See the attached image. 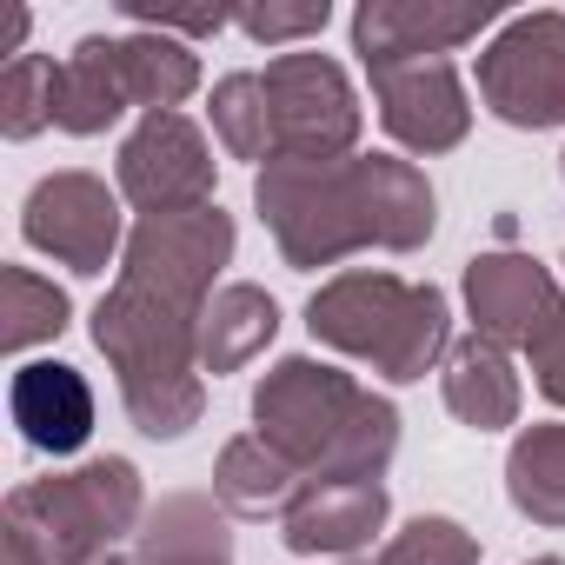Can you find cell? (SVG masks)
Returning a JSON list of instances; mask_svg holds the SVG:
<instances>
[{"label":"cell","mask_w":565,"mask_h":565,"mask_svg":"<svg viewBox=\"0 0 565 565\" xmlns=\"http://www.w3.org/2000/svg\"><path fill=\"white\" fill-rule=\"evenodd\" d=\"M226 259L233 213H153L127 233L120 279L94 307V347L120 373V406L147 439H180L186 426H200V313Z\"/></svg>","instance_id":"1"},{"label":"cell","mask_w":565,"mask_h":565,"mask_svg":"<svg viewBox=\"0 0 565 565\" xmlns=\"http://www.w3.org/2000/svg\"><path fill=\"white\" fill-rule=\"evenodd\" d=\"M253 206L279 239L287 266L320 273L347 253L386 246L419 253L439 226V200L413 160L347 153V160H273L253 180Z\"/></svg>","instance_id":"2"},{"label":"cell","mask_w":565,"mask_h":565,"mask_svg":"<svg viewBox=\"0 0 565 565\" xmlns=\"http://www.w3.org/2000/svg\"><path fill=\"white\" fill-rule=\"evenodd\" d=\"M253 433L300 479H380L399 452L393 399L320 360H279L253 386Z\"/></svg>","instance_id":"3"},{"label":"cell","mask_w":565,"mask_h":565,"mask_svg":"<svg viewBox=\"0 0 565 565\" xmlns=\"http://www.w3.org/2000/svg\"><path fill=\"white\" fill-rule=\"evenodd\" d=\"M307 327H313L320 347H333L347 360H366L373 373H386L399 386L426 380L452 353L446 294L419 287V279H399V273H373V266H353V273L327 279L307 307Z\"/></svg>","instance_id":"4"},{"label":"cell","mask_w":565,"mask_h":565,"mask_svg":"<svg viewBox=\"0 0 565 565\" xmlns=\"http://www.w3.org/2000/svg\"><path fill=\"white\" fill-rule=\"evenodd\" d=\"M8 519H21L47 565H94L107 558L127 532H140L147 499L134 459H87L74 472H47L8 492Z\"/></svg>","instance_id":"5"},{"label":"cell","mask_w":565,"mask_h":565,"mask_svg":"<svg viewBox=\"0 0 565 565\" xmlns=\"http://www.w3.org/2000/svg\"><path fill=\"white\" fill-rule=\"evenodd\" d=\"M266 107H273V160H347L360 140V100L340 61L327 54H279L266 61ZM266 160V167H273Z\"/></svg>","instance_id":"6"},{"label":"cell","mask_w":565,"mask_h":565,"mask_svg":"<svg viewBox=\"0 0 565 565\" xmlns=\"http://www.w3.org/2000/svg\"><path fill=\"white\" fill-rule=\"evenodd\" d=\"M479 100L519 127H565V14H519L479 54Z\"/></svg>","instance_id":"7"},{"label":"cell","mask_w":565,"mask_h":565,"mask_svg":"<svg viewBox=\"0 0 565 565\" xmlns=\"http://www.w3.org/2000/svg\"><path fill=\"white\" fill-rule=\"evenodd\" d=\"M21 233L28 246L54 253L61 266L74 273H107L114 253H127V233H120V193L100 180V173H47L34 180L28 206H21Z\"/></svg>","instance_id":"8"},{"label":"cell","mask_w":565,"mask_h":565,"mask_svg":"<svg viewBox=\"0 0 565 565\" xmlns=\"http://www.w3.org/2000/svg\"><path fill=\"white\" fill-rule=\"evenodd\" d=\"M114 173H120V200H134L140 220L213 206V147L186 114H147L120 140Z\"/></svg>","instance_id":"9"},{"label":"cell","mask_w":565,"mask_h":565,"mask_svg":"<svg viewBox=\"0 0 565 565\" xmlns=\"http://www.w3.org/2000/svg\"><path fill=\"white\" fill-rule=\"evenodd\" d=\"M466 313L479 340L532 353L565 320V294L532 253H479L466 266Z\"/></svg>","instance_id":"10"},{"label":"cell","mask_w":565,"mask_h":565,"mask_svg":"<svg viewBox=\"0 0 565 565\" xmlns=\"http://www.w3.org/2000/svg\"><path fill=\"white\" fill-rule=\"evenodd\" d=\"M492 21H499V0H466V8H446V0H366L353 14V54L366 67L446 61L452 47L479 41Z\"/></svg>","instance_id":"11"},{"label":"cell","mask_w":565,"mask_h":565,"mask_svg":"<svg viewBox=\"0 0 565 565\" xmlns=\"http://www.w3.org/2000/svg\"><path fill=\"white\" fill-rule=\"evenodd\" d=\"M373 74V100H380V127L413 147V153H446L466 140L472 107H466V81L452 74V61H386L366 67Z\"/></svg>","instance_id":"12"},{"label":"cell","mask_w":565,"mask_h":565,"mask_svg":"<svg viewBox=\"0 0 565 565\" xmlns=\"http://www.w3.org/2000/svg\"><path fill=\"white\" fill-rule=\"evenodd\" d=\"M386 479H307L294 512L279 519V539L300 558H353L386 532Z\"/></svg>","instance_id":"13"},{"label":"cell","mask_w":565,"mask_h":565,"mask_svg":"<svg viewBox=\"0 0 565 565\" xmlns=\"http://www.w3.org/2000/svg\"><path fill=\"white\" fill-rule=\"evenodd\" d=\"M8 413H14V426H21V439L34 452L67 459L94 433V386L67 360H28L14 373V386H8Z\"/></svg>","instance_id":"14"},{"label":"cell","mask_w":565,"mask_h":565,"mask_svg":"<svg viewBox=\"0 0 565 565\" xmlns=\"http://www.w3.org/2000/svg\"><path fill=\"white\" fill-rule=\"evenodd\" d=\"M134 107L127 74H120V34H87L74 41V54L54 61V127L61 134H107L120 114Z\"/></svg>","instance_id":"15"},{"label":"cell","mask_w":565,"mask_h":565,"mask_svg":"<svg viewBox=\"0 0 565 565\" xmlns=\"http://www.w3.org/2000/svg\"><path fill=\"white\" fill-rule=\"evenodd\" d=\"M134 565H233V525L213 492L160 499L134 532Z\"/></svg>","instance_id":"16"},{"label":"cell","mask_w":565,"mask_h":565,"mask_svg":"<svg viewBox=\"0 0 565 565\" xmlns=\"http://www.w3.org/2000/svg\"><path fill=\"white\" fill-rule=\"evenodd\" d=\"M439 393H446V413L459 426H472V433H499V426L519 419V373H512L505 347H492L479 333L452 340L446 373H439Z\"/></svg>","instance_id":"17"},{"label":"cell","mask_w":565,"mask_h":565,"mask_svg":"<svg viewBox=\"0 0 565 565\" xmlns=\"http://www.w3.org/2000/svg\"><path fill=\"white\" fill-rule=\"evenodd\" d=\"M300 466L279 459L259 433H239L220 446V466H213V499L233 512V519H287L294 499H300Z\"/></svg>","instance_id":"18"},{"label":"cell","mask_w":565,"mask_h":565,"mask_svg":"<svg viewBox=\"0 0 565 565\" xmlns=\"http://www.w3.org/2000/svg\"><path fill=\"white\" fill-rule=\"evenodd\" d=\"M279 333V307L266 287H246V279H233V287H220L200 313V373H239L246 360H259Z\"/></svg>","instance_id":"19"},{"label":"cell","mask_w":565,"mask_h":565,"mask_svg":"<svg viewBox=\"0 0 565 565\" xmlns=\"http://www.w3.org/2000/svg\"><path fill=\"white\" fill-rule=\"evenodd\" d=\"M505 492L532 525H565V419L525 426L505 452Z\"/></svg>","instance_id":"20"},{"label":"cell","mask_w":565,"mask_h":565,"mask_svg":"<svg viewBox=\"0 0 565 565\" xmlns=\"http://www.w3.org/2000/svg\"><path fill=\"white\" fill-rule=\"evenodd\" d=\"M120 74H127V94L134 107L147 114H180V100L200 87V61L173 41V34H120Z\"/></svg>","instance_id":"21"},{"label":"cell","mask_w":565,"mask_h":565,"mask_svg":"<svg viewBox=\"0 0 565 565\" xmlns=\"http://www.w3.org/2000/svg\"><path fill=\"white\" fill-rule=\"evenodd\" d=\"M67 327V294L54 279H41L34 266H8L0 273V347L28 353L41 340H61Z\"/></svg>","instance_id":"22"},{"label":"cell","mask_w":565,"mask_h":565,"mask_svg":"<svg viewBox=\"0 0 565 565\" xmlns=\"http://www.w3.org/2000/svg\"><path fill=\"white\" fill-rule=\"evenodd\" d=\"M213 134L233 160H273V107L259 74H226L213 87Z\"/></svg>","instance_id":"23"},{"label":"cell","mask_w":565,"mask_h":565,"mask_svg":"<svg viewBox=\"0 0 565 565\" xmlns=\"http://www.w3.org/2000/svg\"><path fill=\"white\" fill-rule=\"evenodd\" d=\"M41 127H54V61L21 54V61L0 67V134L34 140Z\"/></svg>","instance_id":"24"},{"label":"cell","mask_w":565,"mask_h":565,"mask_svg":"<svg viewBox=\"0 0 565 565\" xmlns=\"http://www.w3.org/2000/svg\"><path fill=\"white\" fill-rule=\"evenodd\" d=\"M380 565H479V539H472L459 519L426 512V519H413V525H399V532L386 539Z\"/></svg>","instance_id":"25"},{"label":"cell","mask_w":565,"mask_h":565,"mask_svg":"<svg viewBox=\"0 0 565 565\" xmlns=\"http://www.w3.org/2000/svg\"><path fill=\"white\" fill-rule=\"evenodd\" d=\"M327 0H300V8H239L233 14V28L246 34V41H259V47H287V41H307V34H320L327 28Z\"/></svg>","instance_id":"26"},{"label":"cell","mask_w":565,"mask_h":565,"mask_svg":"<svg viewBox=\"0 0 565 565\" xmlns=\"http://www.w3.org/2000/svg\"><path fill=\"white\" fill-rule=\"evenodd\" d=\"M120 21L140 34H220L233 14L226 8H147V0H120Z\"/></svg>","instance_id":"27"},{"label":"cell","mask_w":565,"mask_h":565,"mask_svg":"<svg viewBox=\"0 0 565 565\" xmlns=\"http://www.w3.org/2000/svg\"><path fill=\"white\" fill-rule=\"evenodd\" d=\"M525 360H532V380H539V393H545L552 406H565V320H558V327H552V333H545V340L525 353Z\"/></svg>","instance_id":"28"},{"label":"cell","mask_w":565,"mask_h":565,"mask_svg":"<svg viewBox=\"0 0 565 565\" xmlns=\"http://www.w3.org/2000/svg\"><path fill=\"white\" fill-rule=\"evenodd\" d=\"M0 558H8V565H47L41 539H34L21 519H8V525H0Z\"/></svg>","instance_id":"29"},{"label":"cell","mask_w":565,"mask_h":565,"mask_svg":"<svg viewBox=\"0 0 565 565\" xmlns=\"http://www.w3.org/2000/svg\"><path fill=\"white\" fill-rule=\"evenodd\" d=\"M21 41H28V8H8L0 14V54L21 61Z\"/></svg>","instance_id":"30"},{"label":"cell","mask_w":565,"mask_h":565,"mask_svg":"<svg viewBox=\"0 0 565 565\" xmlns=\"http://www.w3.org/2000/svg\"><path fill=\"white\" fill-rule=\"evenodd\" d=\"M525 565H565V558H525Z\"/></svg>","instance_id":"31"},{"label":"cell","mask_w":565,"mask_h":565,"mask_svg":"<svg viewBox=\"0 0 565 565\" xmlns=\"http://www.w3.org/2000/svg\"><path fill=\"white\" fill-rule=\"evenodd\" d=\"M94 565H120V558H114V552H107V558H94Z\"/></svg>","instance_id":"32"},{"label":"cell","mask_w":565,"mask_h":565,"mask_svg":"<svg viewBox=\"0 0 565 565\" xmlns=\"http://www.w3.org/2000/svg\"><path fill=\"white\" fill-rule=\"evenodd\" d=\"M558 173H565V160H558Z\"/></svg>","instance_id":"33"}]
</instances>
